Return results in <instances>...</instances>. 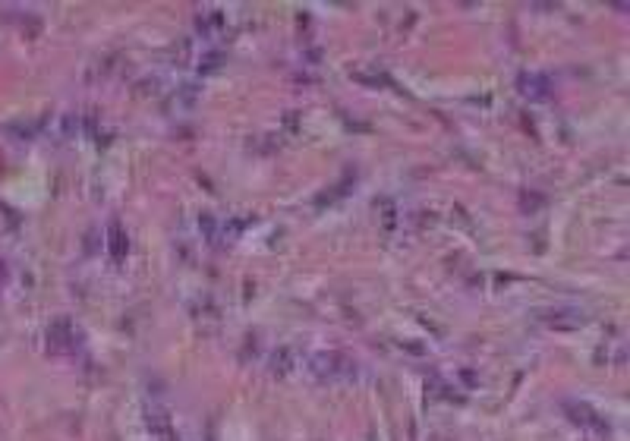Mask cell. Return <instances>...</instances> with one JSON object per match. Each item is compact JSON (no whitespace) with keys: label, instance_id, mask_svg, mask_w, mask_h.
Wrapping results in <instances>:
<instances>
[{"label":"cell","instance_id":"6da1fadb","mask_svg":"<svg viewBox=\"0 0 630 441\" xmlns=\"http://www.w3.org/2000/svg\"><path fill=\"white\" fill-rule=\"evenodd\" d=\"M309 372H312L318 382L325 384H337V382H353L356 375V363L344 353H334V350H322V353L309 356Z\"/></svg>","mask_w":630,"mask_h":441},{"label":"cell","instance_id":"7a4b0ae2","mask_svg":"<svg viewBox=\"0 0 630 441\" xmlns=\"http://www.w3.org/2000/svg\"><path fill=\"white\" fill-rule=\"evenodd\" d=\"M76 337L79 331L73 328L70 319H57L54 325L48 328V341H50V350H57V353H70V350H76Z\"/></svg>","mask_w":630,"mask_h":441},{"label":"cell","instance_id":"3957f363","mask_svg":"<svg viewBox=\"0 0 630 441\" xmlns=\"http://www.w3.org/2000/svg\"><path fill=\"white\" fill-rule=\"evenodd\" d=\"M564 410L571 413V420L577 422V426L589 429V432H595V435H609V422L602 420L595 410H589L586 404H564Z\"/></svg>","mask_w":630,"mask_h":441}]
</instances>
